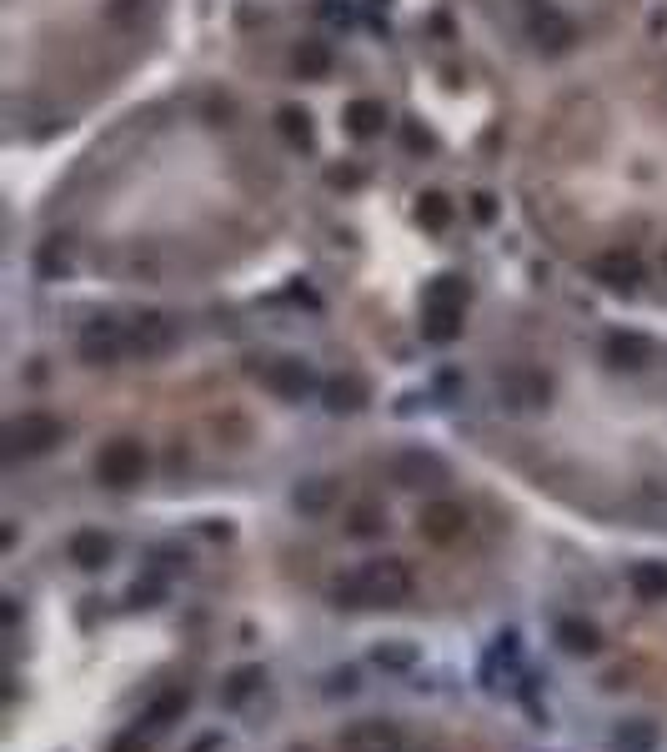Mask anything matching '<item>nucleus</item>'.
I'll list each match as a JSON object with an SVG mask.
<instances>
[{"label": "nucleus", "instance_id": "1", "mask_svg": "<svg viewBox=\"0 0 667 752\" xmlns=\"http://www.w3.org/2000/svg\"><path fill=\"white\" fill-rule=\"evenodd\" d=\"M412 587H417V577L402 557H377V562H362L352 577H342L331 587V597L342 607H402L412 597Z\"/></svg>", "mask_w": 667, "mask_h": 752}, {"label": "nucleus", "instance_id": "2", "mask_svg": "<svg viewBox=\"0 0 667 752\" xmlns=\"http://www.w3.org/2000/svg\"><path fill=\"white\" fill-rule=\"evenodd\" d=\"M462 316H467V286H462V276H442L422 296V336L442 346L462 331Z\"/></svg>", "mask_w": 667, "mask_h": 752}, {"label": "nucleus", "instance_id": "3", "mask_svg": "<svg viewBox=\"0 0 667 752\" xmlns=\"http://www.w3.org/2000/svg\"><path fill=\"white\" fill-rule=\"evenodd\" d=\"M76 351L86 366H116L121 356H136L131 351V321H111V316H96L81 326L76 336Z\"/></svg>", "mask_w": 667, "mask_h": 752}, {"label": "nucleus", "instance_id": "4", "mask_svg": "<svg viewBox=\"0 0 667 752\" xmlns=\"http://www.w3.org/2000/svg\"><path fill=\"white\" fill-rule=\"evenodd\" d=\"M66 442V427L51 417V412H21L11 427H6V447L11 457H46Z\"/></svg>", "mask_w": 667, "mask_h": 752}, {"label": "nucleus", "instance_id": "5", "mask_svg": "<svg viewBox=\"0 0 667 752\" xmlns=\"http://www.w3.org/2000/svg\"><path fill=\"white\" fill-rule=\"evenodd\" d=\"M146 447L136 442V437H116V442H106L101 447V457H96V482L101 487H136L141 477H146Z\"/></svg>", "mask_w": 667, "mask_h": 752}, {"label": "nucleus", "instance_id": "6", "mask_svg": "<svg viewBox=\"0 0 667 752\" xmlns=\"http://www.w3.org/2000/svg\"><path fill=\"white\" fill-rule=\"evenodd\" d=\"M592 281L602 286V291H612V296H632L642 281H647V261L637 256V251H627V246H612V251H602V256H592Z\"/></svg>", "mask_w": 667, "mask_h": 752}, {"label": "nucleus", "instance_id": "7", "mask_svg": "<svg viewBox=\"0 0 667 752\" xmlns=\"http://www.w3.org/2000/svg\"><path fill=\"white\" fill-rule=\"evenodd\" d=\"M502 402H507L512 412H547V407H552V376L537 371V366L507 371V376H502Z\"/></svg>", "mask_w": 667, "mask_h": 752}, {"label": "nucleus", "instance_id": "8", "mask_svg": "<svg viewBox=\"0 0 667 752\" xmlns=\"http://www.w3.org/2000/svg\"><path fill=\"white\" fill-rule=\"evenodd\" d=\"M266 387L281 397V402H306V397H316V376H311V366L301 361V356H281V361H271L266 366Z\"/></svg>", "mask_w": 667, "mask_h": 752}, {"label": "nucleus", "instance_id": "9", "mask_svg": "<svg viewBox=\"0 0 667 752\" xmlns=\"http://www.w3.org/2000/svg\"><path fill=\"white\" fill-rule=\"evenodd\" d=\"M342 752H402V727L392 717H362L342 732Z\"/></svg>", "mask_w": 667, "mask_h": 752}, {"label": "nucleus", "instance_id": "10", "mask_svg": "<svg viewBox=\"0 0 667 752\" xmlns=\"http://www.w3.org/2000/svg\"><path fill=\"white\" fill-rule=\"evenodd\" d=\"M392 477L407 487V492H427V487H442L447 482V462L432 457V452H402L392 462Z\"/></svg>", "mask_w": 667, "mask_h": 752}, {"label": "nucleus", "instance_id": "11", "mask_svg": "<svg viewBox=\"0 0 667 752\" xmlns=\"http://www.w3.org/2000/svg\"><path fill=\"white\" fill-rule=\"evenodd\" d=\"M527 36L537 41V51H547V56H557V51H567L572 46V21L562 16V11H552V6H532V16H527Z\"/></svg>", "mask_w": 667, "mask_h": 752}, {"label": "nucleus", "instance_id": "12", "mask_svg": "<svg viewBox=\"0 0 667 752\" xmlns=\"http://www.w3.org/2000/svg\"><path fill=\"white\" fill-rule=\"evenodd\" d=\"M552 637H557V647H562V652H572V657H597V652L607 647L602 627H597V622H587V617H572V612L552 622Z\"/></svg>", "mask_w": 667, "mask_h": 752}, {"label": "nucleus", "instance_id": "13", "mask_svg": "<svg viewBox=\"0 0 667 752\" xmlns=\"http://www.w3.org/2000/svg\"><path fill=\"white\" fill-rule=\"evenodd\" d=\"M316 397H321V407H326V412L352 417V412H362V407H367V382H362V376L337 371V376H326V382L316 387Z\"/></svg>", "mask_w": 667, "mask_h": 752}, {"label": "nucleus", "instance_id": "14", "mask_svg": "<svg viewBox=\"0 0 667 752\" xmlns=\"http://www.w3.org/2000/svg\"><path fill=\"white\" fill-rule=\"evenodd\" d=\"M171 346H176V321H171V316L146 311V316L131 321V351H136V356H161V351H171Z\"/></svg>", "mask_w": 667, "mask_h": 752}, {"label": "nucleus", "instance_id": "15", "mask_svg": "<svg viewBox=\"0 0 667 752\" xmlns=\"http://www.w3.org/2000/svg\"><path fill=\"white\" fill-rule=\"evenodd\" d=\"M462 532H467V512H462L457 502H427V507H422V537H427V542L447 547V542H457Z\"/></svg>", "mask_w": 667, "mask_h": 752}, {"label": "nucleus", "instance_id": "16", "mask_svg": "<svg viewBox=\"0 0 667 752\" xmlns=\"http://www.w3.org/2000/svg\"><path fill=\"white\" fill-rule=\"evenodd\" d=\"M71 562H76L81 572L111 567V562H116V537H111V532H96V527H81V532L71 537Z\"/></svg>", "mask_w": 667, "mask_h": 752}, {"label": "nucleus", "instance_id": "17", "mask_svg": "<svg viewBox=\"0 0 667 752\" xmlns=\"http://www.w3.org/2000/svg\"><path fill=\"white\" fill-rule=\"evenodd\" d=\"M647 356H652V346H647V336H637V331H607V336H602V361L617 366V371H637Z\"/></svg>", "mask_w": 667, "mask_h": 752}, {"label": "nucleus", "instance_id": "18", "mask_svg": "<svg viewBox=\"0 0 667 752\" xmlns=\"http://www.w3.org/2000/svg\"><path fill=\"white\" fill-rule=\"evenodd\" d=\"M291 502H296L301 517H321V512H331V502H337V482L331 477H306V482H296Z\"/></svg>", "mask_w": 667, "mask_h": 752}, {"label": "nucleus", "instance_id": "19", "mask_svg": "<svg viewBox=\"0 0 667 752\" xmlns=\"http://www.w3.org/2000/svg\"><path fill=\"white\" fill-rule=\"evenodd\" d=\"M512 662H517V632H497V642L487 647V657H482V682L487 687H502V677L512 672Z\"/></svg>", "mask_w": 667, "mask_h": 752}, {"label": "nucleus", "instance_id": "20", "mask_svg": "<svg viewBox=\"0 0 667 752\" xmlns=\"http://www.w3.org/2000/svg\"><path fill=\"white\" fill-rule=\"evenodd\" d=\"M652 747H657V722L627 717L612 727V752H652Z\"/></svg>", "mask_w": 667, "mask_h": 752}, {"label": "nucleus", "instance_id": "21", "mask_svg": "<svg viewBox=\"0 0 667 752\" xmlns=\"http://www.w3.org/2000/svg\"><path fill=\"white\" fill-rule=\"evenodd\" d=\"M331 61H337V56H331L326 41H301V46L291 51V71H296L301 81H321V76L331 71Z\"/></svg>", "mask_w": 667, "mask_h": 752}, {"label": "nucleus", "instance_id": "22", "mask_svg": "<svg viewBox=\"0 0 667 752\" xmlns=\"http://www.w3.org/2000/svg\"><path fill=\"white\" fill-rule=\"evenodd\" d=\"M186 707H191V692H186V687H166V692L146 707L141 722H146V727H176V722L186 717Z\"/></svg>", "mask_w": 667, "mask_h": 752}, {"label": "nucleus", "instance_id": "23", "mask_svg": "<svg viewBox=\"0 0 667 752\" xmlns=\"http://www.w3.org/2000/svg\"><path fill=\"white\" fill-rule=\"evenodd\" d=\"M276 136L291 146V151H311V116L301 106H281L276 111Z\"/></svg>", "mask_w": 667, "mask_h": 752}, {"label": "nucleus", "instance_id": "24", "mask_svg": "<svg viewBox=\"0 0 667 752\" xmlns=\"http://www.w3.org/2000/svg\"><path fill=\"white\" fill-rule=\"evenodd\" d=\"M632 592H637V602H667V562H642V567H632Z\"/></svg>", "mask_w": 667, "mask_h": 752}, {"label": "nucleus", "instance_id": "25", "mask_svg": "<svg viewBox=\"0 0 667 752\" xmlns=\"http://www.w3.org/2000/svg\"><path fill=\"white\" fill-rule=\"evenodd\" d=\"M382 126H387L382 101H352V106H347V131H352V136L372 141V136H382Z\"/></svg>", "mask_w": 667, "mask_h": 752}, {"label": "nucleus", "instance_id": "26", "mask_svg": "<svg viewBox=\"0 0 667 752\" xmlns=\"http://www.w3.org/2000/svg\"><path fill=\"white\" fill-rule=\"evenodd\" d=\"M261 682H266V672H261V667H236V672L226 677L221 702H226V707H241V702H251V697L261 692Z\"/></svg>", "mask_w": 667, "mask_h": 752}, {"label": "nucleus", "instance_id": "27", "mask_svg": "<svg viewBox=\"0 0 667 752\" xmlns=\"http://www.w3.org/2000/svg\"><path fill=\"white\" fill-rule=\"evenodd\" d=\"M316 21L326 31H352L362 21V11L352 6V0H316Z\"/></svg>", "mask_w": 667, "mask_h": 752}, {"label": "nucleus", "instance_id": "28", "mask_svg": "<svg viewBox=\"0 0 667 752\" xmlns=\"http://www.w3.org/2000/svg\"><path fill=\"white\" fill-rule=\"evenodd\" d=\"M417 221H422L427 231H442V226H452V201H447L442 191H427V196L417 201Z\"/></svg>", "mask_w": 667, "mask_h": 752}, {"label": "nucleus", "instance_id": "29", "mask_svg": "<svg viewBox=\"0 0 667 752\" xmlns=\"http://www.w3.org/2000/svg\"><path fill=\"white\" fill-rule=\"evenodd\" d=\"M372 662L387 667V672H407V667H417V647H412V642H382V647L372 652Z\"/></svg>", "mask_w": 667, "mask_h": 752}, {"label": "nucleus", "instance_id": "30", "mask_svg": "<svg viewBox=\"0 0 667 752\" xmlns=\"http://www.w3.org/2000/svg\"><path fill=\"white\" fill-rule=\"evenodd\" d=\"M166 577H141V582H131V592H126V602L131 607H156V602H166Z\"/></svg>", "mask_w": 667, "mask_h": 752}, {"label": "nucleus", "instance_id": "31", "mask_svg": "<svg viewBox=\"0 0 667 752\" xmlns=\"http://www.w3.org/2000/svg\"><path fill=\"white\" fill-rule=\"evenodd\" d=\"M347 532H352V537H382V532H387L382 507H357V512H352V522H347Z\"/></svg>", "mask_w": 667, "mask_h": 752}, {"label": "nucleus", "instance_id": "32", "mask_svg": "<svg viewBox=\"0 0 667 752\" xmlns=\"http://www.w3.org/2000/svg\"><path fill=\"white\" fill-rule=\"evenodd\" d=\"M111 752H151V742H146V732H121L111 742Z\"/></svg>", "mask_w": 667, "mask_h": 752}, {"label": "nucleus", "instance_id": "33", "mask_svg": "<svg viewBox=\"0 0 667 752\" xmlns=\"http://www.w3.org/2000/svg\"><path fill=\"white\" fill-rule=\"evenodd\" d=\"M457 392H462V376H457V371H447V376H437V397H442L447 407L457 402Z\"/></svg>", "mask_w": 667, "mask_h": 752}, {"label": "nucleus", "instance_id": "34", "mask_svg": "<svg viewBox=\"0 0 667 752\" xmlns=\"http://www.w3.org/2000/svg\"><path fill=\"white\" fill-rule=\"evenodd\" d=\"M472 216L477 221H497V201L492 196H472Z\"/></svg>", "mask_w": 667, "mask_h": 752}, {"label": "nucleus", "instance_id": "35", "mask_svg": "<svg viewBox=\"0 0 667 752\" xmlns=\"http://www.w3.org/2000/svg\"><path fill=\"white\" fill-rule=\"evenodd\" d=\"M186 752H221V732H206L201 742H191Z\"/></svg>", "mask_w": 667, "mask_h": 752}, {"label": "nucleus", "instance_id": "36", "mask_svg": "<svg viewBox=\"0 0 667 752\" xmlns=\"http://www.w3.org/2000/svg\"><path fill=\"white\" fill-rule=\"evenodd\" d=\"M296 752H306V747H296Z\"/></svg>", "mask_w": 667, "mask_h": 752}]
</instances>
